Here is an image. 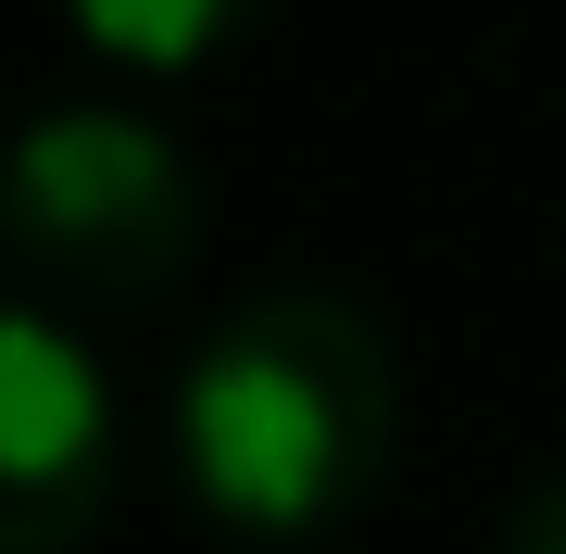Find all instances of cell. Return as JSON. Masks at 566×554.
Listing matches in <instances>:
<instances>
[{"instance_id": "obj_4", "label": "cell", "mask_w": 566, "mask_h": 554, "mask_svg": "<svg viewBox=\"0 0 566 554\" xmlns=\"http://www.w3.org/2000/svg\"><path fill=\"white\" fill-rule=\"evenodd\" d=\"M76 13V39L126 63V76H189V63H214L264 0H63Z\"/></svg>"}, {"instance_id": "obj_3", "label": "cell", "mask_w": 566, "mask_h": 554, "mask_svg": "<svg viewBox=\"0 0 566 554\" xmlns=\"http://www.w3.org/2000/svg\"><path fill=\"white\" fill-rule=\"evenodd\" d=\"M114 378L51 303H0V554H76L114 504Z\"/></svg>"}, {"instance_id": "obj_1", "label": "cell", "mask_w": 566, "mask_h": 554, "mask_svg": "<svg viewBox=\"0 0 566 554\" xmlns=\"http://www.w3.org/2000/svg\"><path fill=\"white\" fill-rule=\"evenodd\" d=\"M403 441V366L340 290H264L177 366V479L240 542H315L378 504Z\"/></svg>"}, {"instance_id": "obj_5", "label": "cell", "mask_w": 566, "mask_h": 554, "mask_svg": "<svg viewBox=\"0 0 566 554\" xmlns=\"http://www.w3.org/2000/svg\"><path fill=\"white\" fill-rule=\"evenodd\" d=\"M504 554H566V467L542 479V492H516V516H504Z\"/></svg>"}, {"instance_id": "obj_2", "label": "cell", "mask_w": 566, "mask_h": 554, "mask_svg": "<svg viewBox=\"0 0 566 554\" xmlns=\"http://www.w3.org/2000/svg\"><path fill=\"white\" fill-rule=\"evenodd\" d=\"M0 252L25 265L39 303L139 315L202 252V177L126 102H63L0 139Z\"/></svg>"}]
</instances>
